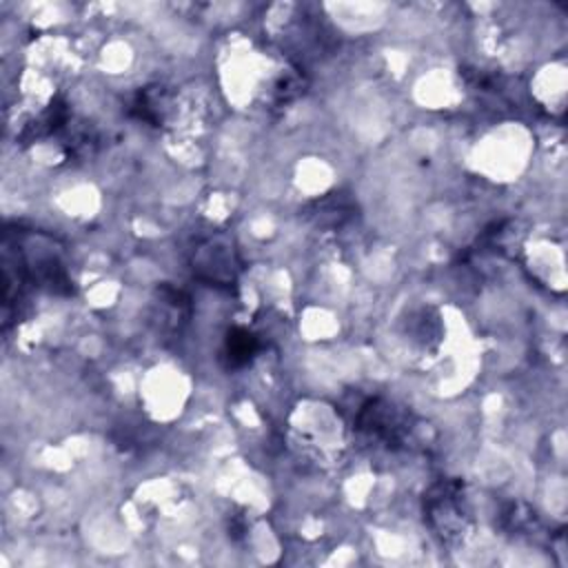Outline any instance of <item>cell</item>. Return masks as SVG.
Here are the masks:
<instances>
[{
  "mask_svg": "<svg viewBox=\"0 0 568 568\" xmlns=\"http://www.w3.org/2000/svg\"><path fill=\"white\" fill-rule=\"evenodd\" d=\"M355 428L362 435H366L388 448H397L399 444H404V439L408 435L406 415L379 397L366 399L359 406L357 417H355Z\"/></svg>",
  "mask_w": 568,
  "mask_h": 568,
  "instance_id": "6da1fadb",
  "label": "cell"
},
{
  "mask_svg": "<svg viewBox=\"0 0 568 568\" xmlns=\"http://www.w3.org/2000/svg\"><path fill=\"white\" fill-rule=\"evenodd\" d=\"M462 484L459 481H439L426 495V515L430 526L442 535L459 532V524H464L462 510Z\"/></svg>",
  "mask_w": 568,
  "mask_h": 568,
  "instance_id": "7a4b0ae2",
  "label": "cell"
},
{
  "mask_svg": "<svg viewBox=\"0 0 568 568\" xmlns=\"http://www.w3.org/2000/svg\"><path fill=\"white\" fill-rule=\"evenodd\" d=\"M257 348L260 344L253 333H248L246 328H231L224 339V359L231 368H240L253 359Z\"/></svg>",
  "mask_w": 568,
  "mask_h": 568,
  "instance_id": "3957f363",
  "label": "cell"
}]
</instances>
